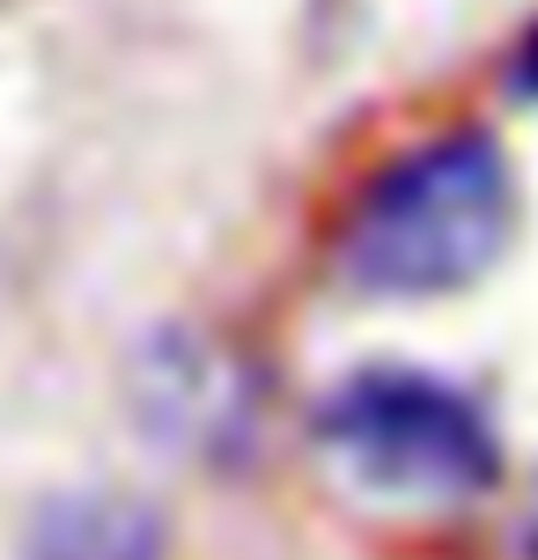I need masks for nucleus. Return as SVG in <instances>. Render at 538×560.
<instances>
[{"instance_id":"4","label":"nucleus","mask_w":538,"mask_h":560,"mask_svg":"<svg viewBox=\"0 0 538 560\" xmlns=\"http://www.w3.org/2000/svg\"><path fill=\"white\" fill-rule=\"evenodd\" d=\"M510 96H524V104H538V23L516 37L510 52Z\"/></svg>"},{"instance_id":"1","label":"nucleus","mask_w":538,"mask_h":560,"mask_svg":"<svg viewBox=\"0 0 538 560\" xmlns=\"http://www.w3.org/2000/svg\"><path fill=\"white\" fill-rule=\"evenodd\" d=\"M516 236V170L502 140L480 126L398 148L354 185V199L332 222V273L354 295L384 303H428L457 295L502 266Z\"/></svg>"},{"instance_id":"3","label":"nucleus","mask_w":538,"mask_h":560,"mask_svg":"<svg viewBox=\"0 0 538 560\" xmlns=\"http://www.w3.org/2000/svg\"><path fill=\"white\" fill-rule=\"evenodd\" d=\"M30 560H163V516L133 494H59L30 524Z\"/></svg>"},{"instance_id":"5","label":"nucleus","mask_w":538,"mask_h":560,"mask_svg":"<svg viewBox=\"0 0 538 560\" xmlns=\"http://www.w3.org/2000/svg\"><path fill=\"white\" fill-rule=\"evenodd\" d=\"M524 546H531V560H538V487H531V516H524Z\"/></svg>"},{"instance_id":"2","label":"nucleus","mask_w":538,"mask_h":560,"mask_svg":"<svg viewBox=\"0 0 538 560\" xmlns=\"http://www.w3.org/2000/svg\"><path fill=\"white\" fill-rule=\"evenodd\" d=\"M325 465L362 487L369 502H421L457 509L502 479V435L487 406L451 376L428 369H354L347 384L317 398L311 420Z\"/></svg>"}]
</instances>
